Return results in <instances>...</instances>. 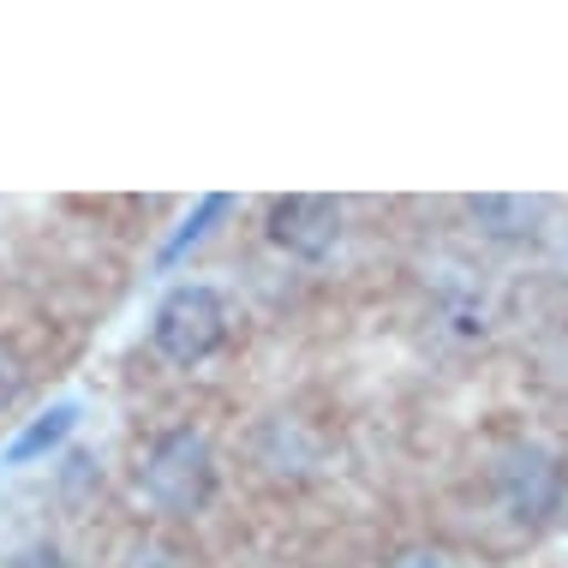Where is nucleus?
<instances>
[{"label":"nucleus","instance_id":"1","mask_svg":"<svg viewBox=\"0 0 568 568\" xmlns=\"http://www.w3.org/2000/svg\"><path fill=\"white\" fill-rule=\"evenodd\" d=\"M132 490L150 515L197 520L222 490V467H216L210 437L197 425H168V432H156L132 460Z\"/></svg>","mask_w":568,"mask_h":568},{"label":"nucleus","instance_id":"2","mask_svg":"<svg viewBox=\"0 0 568 568\" xmlns=\"http://www.w3.org/2000/svg\"><path fill=\"white\" fill-rule=\"evenodd\" d=\"M227 329H234V312H227L222 287L180 282V287H168L156 317H150V347L174 372H197L204 359H216L227 347Z\"/></svg>","mask_w":568,"mask_h":568},{"label":"nucleus","instance_id":"3","mask_svg":"<svg viewBox=\"0 0 568 568\" xmlns=\"http://www.w3.org/2000/svg\"><path fill=\"white\" fill-rule=\"evenodd\" d=\"M342 227H347L342 197H324V192H282L264 204L270 245L300 257V264H324L335 245H342Z\"/></svg>","mask_w":568,"mask_h":568},{"label":"nucleus","instance_id":"4","mask_svg":"<svg viewBox=\"0 0 568 568\" xmlns=\"http://www.w3.org/2000/svg\"><path fill=\"white\" fill-rule=\"evenodd\" d=\"M497 503H503V515L520 520V527H545L550 515L562 509V497H568V473H562V460L539 449V443H520V449H509L497 460Z\"/></svg>","mask_w":568,"mask_h":568},{"label":"nucleus","instance_id":"5","mask_svg":"<svg viewBox=\"0 0 568 568\" xmlns=\"http://www.w3.org/2000/svg\"><path fill=\"white\" fill-rule=\"evenodd\" d=\"M72 425H79V407H72V402H54L42 419H30L24 432L7 443V467H30V460H42L49 449H60V443L72 437Z\"/></svg>","mask_w":568,"mask_h":568},{"label":"nucleus","instance_id":"6","mask_svg":"<svg viewBox=\"0 0 568 568\" xmlns=\"http://www.w3.org/2000/svg\"><path fill=\"white\" fill-rule=\"evenodd\" d=\"M467 216L479 222L490 240H520V234H532V222H539V204H532V197H509V192H485V197L467 204Z\"/></svg>","mask_w":568,"mask_h":568},{"label":"nucleus","instance_id":"7","mask_svg":"<svg viewBox=\"0 0 568 568\" xmlns=\"http://www.w3.org/2000/svg\"><path fill=\"white\" fill-rule=\"evenodd\" d=\"M114 568H192V562H186V550L168 545L162 532H144V539H132L126 550H120Z\"/></svg>","mask_w":568,"mask_h":568},{"label":"nucleus","instance_id":"8","mask_svg":"<svg viewBox=\"0 0 568 568\" xmlns=\"http://www.w3.org/2000/svg\"><path fill=\"white\" fill-rule=\"evenodd\" d=\"M216 216H227V192H210L204 204H197V216H186V227H180L174 240H168V252H162V264H180V252H186V245H197L210 234V222Z\"/></svg>","mask_w":568,"mask_h":568},{"label":"nucleus","instance_id":"9","mask_svg":"<svg viewBox=\"0 0 568 568\" xmlns=\"http://www.w3.org/2000/svg\"><path fill=\"white\" fill-rule=\"evenodd\" d=\"M24 389H30V372H24V359H19V353H12L7 342H0V419H7V413L24 402Z\"/></svg>","mask_w":568,"mask_h":568},{"label":"nucleus","instance_id":"10","mask_svg":"<svg viewBox=\"0 0 568 568\" xmlns=\"http://www.w3.org/2000/svg\"><path fill=\"white\" fill-rule=\"evenodd\" d=\"M19 568H67V557H60L54 545H37V550H30V557H24Z\"/></svg>","mask_w":568,"mask_h":568}]
</instances>
